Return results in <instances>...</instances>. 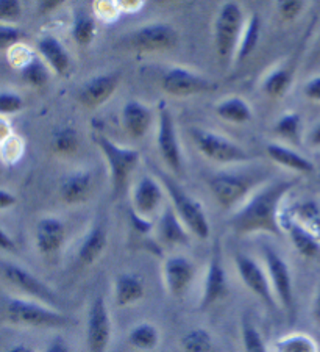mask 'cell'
Wrapping results in <instances>:
<instances>
[{
  "instance_id": "cell-48",
  "label": "cell",
  "mask_w": 320,
  "mask_h": 352,
  "mask_svg": "<svg viewBox=\"0 0 320 352\" xmlns=\"http://www.w3.org/2000/svg\"><path fill=\"white\" fill-rule=\"evenodd\" d=\"M0 249L5 252H18V244L0 227Z\"/></svg>"
},
{
  "instance_id": "cell-5",
  "label": "cell",
  "mask_w": 320,
  "mask_h": 352,
  "mask_svg": "<svg viewBox=\"0 0 320 352\" xmlns=\"http://www.w3.org/2000/svg\"><path fill=\"white\" fill-rule=\"evenodd\" d=\"M93 138L95 146L104 154L108 168H110L113 196L117 197L125 190L131 174L138 166L141 158L139 152L130 149V147L119 146L102 133H95Z\"/></svg>"
},
{
  "instance_id": "cell-35",
  "label": "cell",
  "mask_w": 320,
  "mask_h": 352,
  "mask_svg": "<svg viewBox=\"0 0 320 352\" xmlns=\"http://www.w3.org/2000/svg\"><path fill=\"white\" fill-rule=\"evenodd\" d=\"M183 352H214V340L207 329L196 327L187 331L180 340Z\"/></svg>"
},
{
  "instance_id": "cell-38",
  "label": "cell",
  "mask_w": 320,
  "mask_h": 352,
  "mask_svg": "<svg viewBox=\"0 0 320 352\" xmlns=\"http://www.w3.org/2000/svg\"><path fill=\"white\" fill-rule=\"evenodd\" d=\"M275 133L289 143L299 144L300 143V130H301V119L297 113H284L278 119L275 127Z\"/></svg>"
},
{
  "instance_id": "cell-49",
  "label": "cell",
  "mask_w": 320,
  "mask_h": 352,
  "mask_svg": "<svg viewBox=\"0 0 320 352\" xmlns=\"http://www.w3.org/2000/svg\"><path fill=\"white\" fill-rule=\"evenodd\" d=\"M45 352H72L69 343L62 337H55L52 342L47 344Z\"/></svg>"
},
{
  "instance_id": "cell-2",
  "label": "cell",
  "mask_w": 320,
  "mask_h": 352,
  "mask_svg": "<svg viewBox=\"0 0 320 352\" xmlns=\"http://www.w3.org/2000/svg\"><path fill=\"white\" fill-rule=\"evenodd\" d=\"M5 316L11 324L32 329H62L71 324V318L62 311L33 299H8Z\"/></svg>"
},
{
  "instance_id": "cell-17",
  "label": "cell",
  "mask_w": 320,
  "mask_h": 352,
  "mask_svg": "<svg viewBox=\"0 0 320 352\" xmlns=\"http://www.w3.org/2000/svg\"><path fill=\"white\" fill-rule=\"evenodd\" d=\"M121 83L119 74H102V76L93 77L80 89L78 100L87 109H97L106 104V100L116 93Z\"/></svg>"
},
{
  "instance_id": "cell-50",
  "label": "cell",
  "mask_w": 320,
  "mask_h": 352,
  "mask_svg": "<svg viewBox=\"0 0 320 352\" xmlns=\"http://www.w3.org/2000/svg\"><path fill=\"white\" fill-rule=\"evenodd\" d=\"M131 221H133L135 229L141 232V234H148L152 230V223L147 218H142L139 214H136L135 212L131 213Z\"/></svg>"
},
{
  "instance_id": "cell-29",
  "label": "cell",
  "mask_w": 320,
  "mask_h": 352,
  "mask_svg": "<svg viewBox=\"0 0 320 352\" xmlns=\"http://www.w3.org/2000/svg\"><path fill=\"white\" fill-rule=\"evenodd\" d=\"M216 115L231 124H245L253 116V111H251V107L247 104V100L233 96V98L222 99L216 105Z\"/></svg>"
},
{
  "instance_id": "cell-3",
  "label": "cell",
  "mask_w": 320,
  "mask_h": 352,
  "mask_svg": "<svg viewBox=\"0 0 320 352\" xmlns=\"http://www.w3.org/2000/svg\"><path fill=\"white\" fill-rule=\"evenodd\" d=\"M159 182L163 184L164 191L168 192L170 197V202L174 206V212L190 234L200 238V240H208L211 234V226L207 213L202 207V204L196 201L192 196L181 188L176 182L170 177V175L164 174L161 171H157Z\"/></svg>"
},
{
  "instance_id": "cell-26",
  "label": "cell",
  "mask_w": 320,
  "mask_h": 352,
  "mask_svg": "<svg viewBox=\"0 0 320 352\" xmlns=\"http://www.w3.org/2000/svg\"><path fill=\"white\" fill-rule=\"evenodd\" d=\"M266 154L272 162L290 169V171L300 174H311L314 171V164L311 160H308L305 155L299 154V152L284 144L268 143L266 146Z\"/></svg>"
},
{
  "instance_id": "cell-53",
  "label": "cell",
  "mask_w": 320,
  "mask_h": 352,
  "mask_svg": "<svg viewBox=\"0 0 320 352\" xmlns=\"http://www.w3.org/2000/svg\"><path fill=\"white\" fill-rule=\"evenodd\" d=\"M312 318H314V321H316L320 326V285H319L316 296H314V300H312Z\"/></svg>"
},
{
  "instance_id": "cell-14",
  "label": "cell",
  "mask_w": 320,
  "mask_h": 352,
  "mask_svg": "<svg viewBox=\"0 0 320 352\" xmlns=\"http://www.w3.org/2000/svg\"><path fill=\"white\" fill-rule=\"evenodd\" d=\"M230 292L228 287V277L227 271L222 265V254L219 244H216L213 255H211L207 272H205V280H203V292L202 298H200L198 310H208L213 307L214 304L219 300L225 299Z\"/></svg>"
},
{
  "instance_id": "cell-27",
  "label": "cell",
  "mask_w": 320,
  "mask_h": 352,
  "mask_svg": "<svg viewBox=\"0 0 320 352\" xmlns=\"http://www.w3.org/2000/svg\"><path fill=\"white\" fill-rule=\"evenodd\" d=\"M159 235L163 241L172 246H185L190 243V230L181 223L172 208H165L159 219Z\"/></svg>"
},
{
  "instance_id": "cell-43",
  "label": "cell",
  "mask_w": 320,
  "mask_h": 352,
  "mask_svg": "<svg viewBox=\"0 0 320 352\" xmlns=\"http://www.w3.org/2000/svg\"><path fill=\"white\" fill-rule=\"evenodd\" d=\"M36 55L32 54V50L27 47V45L24 44H18L14 45L13 49L8 50V60L10 63L13 65L14 67H19V69H22V67H25L30 61L35 58Z\"/></svg>"
},
{
  "instance_id": "cell-46",
  "label": "cell",
  "mask_w": 320,
  "mask_h": 352,
  "mask_svg": "<svg viewBox=\"0 0 320 352\" xmlns=\"http://www.w3.org/2000/svg\"><path fill=\"white\" fill-rule=\"evenodd\" d=\"M305 10V2H297V0H288V2L278 3V13L283 21H294Z\"/></svg>"
},
{
  "instance_id": "cell-15",
  "label": "cell",
  "mask_w": 320,
  "mask_h": 352,
  "mask_svg": "<svg viewBox=\"0 0 320 352\" xmlns=\"http://www.w3.org/2000/svg\"><path fill=\"white\" fill-rule=\"evenodd\" d=\"M161 88L164 93L176 98L205 94L213 91L214 85L200 74L185 69V67H170L161 77Z\"/></svg>"
},
{
  "instance_id": "cell-19",
  "label": "cell",
  "mask_w": 320,
  "mask_h": 352,
  "mask_svg": "<svg viewBox=\"0 0 320 352\" xmlns=\"http://www.w3.org/2000/svg\"><path fill=\"white\" fill-rule=\"evenodd\" d=\"M163 186L152 175H142L133 191V212L142 218L157 213L163 202Z\"/></svg>"
},
{
  "instance_id": "cell-56",
  "label": "cell",
  "mask_w": 320,
  "mask_h": 352,
  "mask_svg": "<svg viewBox=\"0 0 320 352\" xmlns=\"http://www.w3.org/2000/svg\"><path fill=\"white\" fill-rule=\"evenodd\" d=\"M7 352H35V349H33L32 346H28V344L19 343V344L11 346V348H10Z\"/></svg>"
},
{
  "instance_id": "cell-42",
  "label": "cell",
  "mask_w": 320,
  "mask_h": 352,
  "mask_svg": "<svg viewBox=\"0 0 320 352\" xmlns=\"http://www.w3.org/2000/svg\"><path fill=\"white\" fill-rule=\"evenodd\" d=\"M22 18V5L18 0H0V24L16 22Z\"/></svg>"
},
{
  "instance_id": "cell-45",
  "label": "cell",
  "mask_w": 320,
  "mask_h": 352,
  "mask_svg": "<svg viewBox=\"0 0 320 352\" xmlns=\"http://www.w3.org/2000/svg\"><path fill=\"white\" fill-rule=\"evenodd\" d=\"M2 147V154H3V160H7L8 163H14L16 160H19L22 155V151H24V146L21 143V138L18 136H11L5 143L0 146Z\"/></svg>"
},
{
  "instance_id": "cell-10",
  "label": "cell",
  "mask_w": 320,
  "mask_h": 352,
  "mask_svg": "<svg viewBox=\"0 0 320 352\" xmlns=\"http://www.w3.org/2000/svg\"><path fill=\"white\" fill-rule=\"evenodd\" d=\"M234 265H236L238 274L241 277L245 288L250 289L256 298L261 299L268 309H277L278 302L275 294H273L266 270L253 257L242 252L234 255Z\"/></svg>"
},
{
  "instance_id": "cell-11",
  "label": "cell",
  "mask_w": 320,
  "mask_h": 352,
  "mask_svg": "<svg viewBox=\"0 0 320 352\" xmlns=\"http://www.w3.org/2000/svg\"><path fill=\"white\" fill-rule=\"evenodd\" d=\"M113 338V320L105 298L95 296L88 310L87 344L89 352H106Z\"/></svg>"
},
{
  "instance_id": "cell-24",
  "label": "cell",
  "mask_w": 320,
  "mask_h": 352,
  "mask_svg": "<svg viewBox=\"0 0 320 352\" xmlns=\"http://www.w3.org/2000/svg\"><path fill=\"white\" fill-rule=\"evenodd\" d=\"M146 296V285L139 276L121 272L114 280V302L117 307L138 304Z\"/></svg>"
},
{
  "instance_id": "cell-7",
  "label": "cell",
  "mask_w": 320,
  "mask_h": 352,
  "mask_svg": "<svg viewBox=\"0 0 320 352\" xmlns=\"http://www.w3.org/2000/svg\"><path fill=\"white\" fill-rule=\"evenodd\" d=\"M191 136L198 151L216 163L228 164V163H244L251 160V155L230 138L216 132H209L205 129H191Z\"/></svg>"
},
{
  "instance_id": "cell-37",
  "label": "cell",
  "mask_w": 320,
  "mask_h": 352,
  "mask_svg": "<svg viewBox=\"0 0 320 352\" xmlns=\"http://www.w3.org/2000/svg\"><path fill=\"white\" fill-rule=\"evenodd\" d=\"M80 147V136L77 130L69 126L60 127L52 136V149L55 154L69 157L77 154Z\"/></svg>"
},
{
  "instance_id": "cell-40",
  "label": "cell",
  "mask_w": 320,
  "mask_h": 352,
  "mask_svg": "<svg viewBox=\"0 0 320 352\" xmlns=\"http://www.w3.org/2000/svg\"><path fill=\"white\" fill-rule=\"evenodd\" d=\"M24 38V33L18 27L0 24V50H10L14 45L21 44V39Z\"/></svg>"
},
{
  "instance_id": "cell-36",
  "label": "cell",
  "mask_w": 320,
  "mask_h": 352,
  "mask_svg": "<svg viewBox=\"0 0 320 352\" xmlns=\"http://www.w3.org/2000/svg\"><path fill=\"white\" fill-rule=\"evenodd\" d=\"M241 342L244 352H268L264 337L249 315L241 320Z\"/></svg>"
},
{
  "instance_id": "cell-32",
  "label": "cell",
  "mask_w": 320,
  "mask_h": 352,
  "mask_svg": "<svg viewBox=\"0 0 320 352\" xmlns=\"http://www.w3.org/2000/svg\"><path fill=\"white\" fill-rule=\"evenodd\" d=\"M293 78L294 72L289 66H279L267 74L264 82H262V91L272 99L282 98L289 91Z\"/></svg>"
},
{
  "instance_id": "cell-41",
  "label": "cell",
  "mask_w": 320,
  "mask_h": 352,
  "mask_svg": "<svg viewBox=\"0 0 320 352\" xmlns=\"http://www.w3.org/2000/svg\"><path fill=\"white\" fill-rule=\"evenodd\" d=\"M24 109V99L18 93H0V115H14Z\"/></svg>"
},
{
  "instance_id": "cell-25",
  "label": "cell",
  "mask_w": 320,
  "mask_h": 352,
  "mask_svg": "<svg viewBox=\"0 0 320 352\" xmlns=\"http://www.w3.org/2000/svg\"><path fill=\"white\" fill-rule=\"evenodd\" d=\"M38 50L50 69L58 76H66L67 71L71 69L72 60L67 49L62 45L58 39L52 35L43 36L38 41Z\"/></svg>"
},
{
  "instance_id": "cell-34",
  "label": "cell",
  "mask_w": 320,
  "mask_h": 352,
  "mask_svg": "<svg viewBox=\"0 0 320 352\" xmlns=\"http://www.w3.org/2000/svg\"><path fill=\"white\" fill-rule=\"evenodd\" d=\"M97 33L95 19L84 10H78L72 22V38L82 47H87L94 41Z\"/></svg>"
},
{
  "instance_id": "cell-23",
  "label": "cell",
  "mask_w": 320,
  "mask_h": 352,
  "mask_svg": "<svg viewBox=\"0 0 320 352\" xmlns=\"http://www.w3.org/2000/svg\"><path fill=\"white\" fill-rule=\"evenodd\" d=\"M153 121V111L141 100H128L122 109V126L133 138L146 136Z\"/></svg>"
},
{
  "instance_id": "cell-18",
  "label": "cell",
  "mask_w": 320,
  "mask_h": 352,
  "mask_svg": "<svg viewBox=\"0 0 320 352\" xmlns=\"http://www.w3.org/2000/svg\"><path fill=\"white\" fill-rule=\"evenodd\" d=\"M279 226H282V230L288 234L290 243H293V246L295 248V251L299 252L301 257L316 258L320 254V241L310 230H306L305 227L297 223L288 208L279 213Z\"/></svg>"
},
{
  "instance_id": "cell-52",
  "label": "cell",
  "mask_w": 320,
  "mask_h": 352,
  "mask_svg": "<svg viewBox=\"0 0 320 352\" xmlns=\"http://www.w3.org/2000/svg\"><path fill=\"white\" fill-rule=\"evenodd\" d=\"M11 136H13V132H11L10 122L5 118H0V146L8 138H11Z\"/></svg>"
},
{
  "instance_id": "cell-47",
  "label": "cell",
  "mask_w": 320,
  "mask_h": 352,
  "mask_svg": "<svg viewBox=\"0 0 320 352\" xmlns=\"http://www.w3.org/2000/svg\"><path fill=\"white\" fill-rule=\"evenodd\" d=\"M303 93H305V96L310 100L320 102V76L311 78V80L305 85V88H303Z\"/></svg>"
},
{
  "instance_id": "cell-20",
  "label": "cell",
  "mask_w": 320,
  "mask_h": 352,
  "mask_svg": "<svg viewBox=\"0 0 320 352\" xmlns=\"http://www.w3.org/2000/svg\"><path fill=\"white\" fill-rule=\"evenodd\" d=\"M36 248L41 255L50 257L61 251L66 241V227L55 217H45L38 221L35 230Z\"/></svg>"
},
{
  "instance_id": "cell-54",
  "label": "cell",
  "mask_w": 320,
  "mask_h": 352,
  "mask_svg": "<svg viewBox=\"0 0 320 352\" xmlns=\"http://www.w3.org/2000/svg\"><path fill=\"white\" fill-rule=\"evenodd\" d=\"M308 141H310V144L314 147H320V122L317 124L316 127L311 130L310 136H308Z\"/></svg>"
},
{
  "instance_id": "cell-13",
  "label": "cell",
  "mask_w": 320,
  "mask_h": 352,
  "mask_svg": "<svg viewBox=\"0 0 320 352\" xmlns=\"http://www.w3.org/2000/svg\"><path fill=\"white\" fill-rule=\"evenodd\" d=\"M179 43V33L170 24L153 22L141 27L131 38L133 47L141 54H158L168 52Z\"/></svg>"
},
{
  "instance_id": "cell-1",
  "label": "cell",
  "mask_w": 320,
  "mask_h": 352,
  "mask_svg": "<svg viewBox=\"0 0 320 352\" xmlns=\"http://www.w3.org/2000/svg\"><path fill=\"white\" fill-rule=\"evenodd\" d=\"M297 185V180L271 182L253 192L249 201L233 214L230 226L234 234H272L279 236L283 234L279 226V213L284 197Z\"/></svg>"
},
{
  "instance_id": "cell-51",
  "label": "cell",
  "mask_w": 320,
  "mask_h": 352,
  "mask_svg": "<svg viewBox=\"0 0 320 352\" xmlns=\"http://www.w3.org/2000/svg\"><path fill=\"white\" fill-rule=\"evenodd\" d=\"M18 204V197L7 190H0V210H7Z\"/></svg>"
},
{
  "instance_id": "cell-9",
  "label": "cell",
  "mask_w": 320,
  "mask_h": 352,
  "mask_svg": "<svg viewBox=\"0 0 320 352\" xmlns=\"http://www.w3.org/2000/svg\"><path fill=\"white\" fill-rule=\"evenodd\" d=\"M2 274L5 280L11 283L14 288H18L19 292L27 294L28 298L49 305V307H58L60 299L58 294L54 292V288H50L47 283L43 282L38 276L24 268V266L16 263H3Z\"/></svg>"
},
{
  "instance_id": "cell-22",
  "label": "cell",
  "mask_w": 320,
  "mask_h": 352,
  "mask_svg": "<svg viewBox=\"0 0 320 352\" xmlns=\"http://www.w3.org/2000/svg\"><path fill=\"white\" fill-rule=\"evenodd\" d=\"M93 191V174L89 171H73L61 180L60 197L67 206L83 204Z\"/></svg>"
},
{
  "instance_id": "cell-33",
  "label": "cell",
  "mask_w": 320,
  "mask_h": 352,
  "mask_svg": "<svg viewBox=\"0 0 320 352\" xmlns=\"http://www.w3.org/2000/svg\"><path fill=\"white\" fill-rule=\"evenodd\" d=\"M273 352H320V349L311 335L294 332L279 337L273 343Z\"/></svg>"
},
{
  "instance_id": "cell-8",
  "label": "cell",
  "mask_w": 320,
  "mask_h": 352,
  "mask_svg": "<svg viewBox=\"0 0 320 352\" xmlns=\"http://www.w3.org/2000/svg\"><path fill=\"white\" fill-rule=\"evenodd\" d=\"M256 179L250 174L241 173H217L208 180L209 190L220 208L230 210L247 197L253 190Z\"/></svg>"
},
{
  "instance_id": "cell-4",
  "label": "cell",
  "mask_w": 320,
  "mask_h": 352,
  "mask_svg": "<svg viewBox=\"0 0 320 352\" xmlns=\"http://www.w3.org/2000/svg\"><path fill=\"white\" fill-rule=\"evenodd\" d=\"M244 25L241 5L236 2L222 5L214 22V47L222 63L234 61Z\"/></svg>"
},
{
  "instance_id": "cell-31",
  "label": "cell",
  "mask_w": 320,
  "mask_h": 352,
  "mask_svg": "<svg viewBox=\"0 0 320 352\" xmlns=\"http://www.w3.org/2000/svg\"><path fill=\"white\" fill-rule=\"evenodd\" d=\"M260 36H261V19L258 14L253 13L249 18V21L245 22L241 39H239L236 55H234V61H236V63H242L245 58H249L256 45H258Z\"/></svg>"
},
{
  "instance_id": "cell-16",
  "label": "cell",
  "mask_w": 320,
  "mask_h": 352,
  "mask_svg": "<svg viewBox=\"0 0 320 352\" xmlns=\"http://www.w3.org/2000/svg\"><path fill=\"white\" fill-rule=\"evenodd\" d=\"M196 277V265L185 255H170L163 263V279L170 296L183 298Z\"/></svg>"
},
{
  "instance_id": "cell-12",
  "label": "cell",
  "mask_w": 320,
  "mask_h": 352,
  "mask_svg": "<svg viewBox=\"0 0 320 352\" xmlns=\"http://www.w3.org/2000/svg\"><path fill=\"white\" fill-rule=\"evenodd\" d=\"M157 146L159 154H161L164 163L174 174L183 173V154L181 146L176 135L175 121L165 105L159 107L158 111V133H157Z\"/></svg>"
},
{
  "instance_id": "cell-6",
  "label": "cell",
  "mask_w": 320,
  "mask_h": 352,
  "mask_svg": "<svg viewBox=\"0 0 320 352\" xmlns=\"http://www.w3.org/2000/svg\"><path fill=\"white\" fill-rule=\"evenodd\" d=\"M262 257H264L266 272L268 280H271L277 302L282 305L283 310L293 320L295 316V294L289 263L271 246H262Z\"/></svg>"
},
{
  "instance_id": "cell-28",
  "label": "cell",
  "mask_w": 320,
  "mask_h": 352,
  "mask_svg": "<svg viewBox=\"0 0 320 352\" xmlns=\"http://www.w3.org/2000/svg\"><path fill=\"white\" fill-rule=\"evenodd\" d=\"M159 342H161V333L159 329L152 324V322H139L130 329L127 335V343L131 348L142 352H150L158 348Z\"/></svg>"
},
{
  "instance_id": "cell-55",
  "label": "cell",
  "mask_w": 320,
  "mask_h": 352,
  "mask_svg": "<svg viewBox=\"0 0 320 352\" xmlns=\"http://www.w3.org/2000/svg\"><path fill=\"white\" fill-rule=\"evenodd\" d=\"M60 7H61V2H41L39 3V11H41L43 14H47V13H52L54 10Z\"/></svg>"
},
{
  "instance_id": "cell-21",
  "label": "cell",
  "mask_w": 320,
  "mask_h": 352,
  "mask_svg": "<svg viewBox=\"0 0 320 352\" xmlns=\"http://www.w3.org/2000/svg\"><path fill=\"white\" fill-rule=\"evenodd\" d=\"M108 246V232L105 224L100 219L89 227L88 234L80 243L77 251V260L80 265L91 266L104 255Z\"/></svg>"
},
{
  "instance_id": "cell-39",
  "label": "cell",
  "mask_w": 320,
  "mask_h": 352,
  "mask_svg": "<svg viewBox=\"0 0 320 352\" xmlns=\"http://www.w3.org/2000/svg\"><path fill=\"white\" fill-rule=\"evenodd\" d=\"M21 74L22 78L35 88H44L50 80L49 66L45 65V61L39 60L38 56H35L25 67H22Z\"/></svg>"
},
{
  "instance_id": "cell-30",
  "label": "cell",
  "mask_w": 320,
  "mask_h": 352,
  "mask_svg": "<svg viewBox=\"0 0 320 352\" xmlns=\"http://www.w3.org/2000/svg\"><path fill=\"white\" fill-rule=\"evenodd\" d=\"M288 210L297 223L310 230L320 241V204L317 201H301Z\"/></svg>"
},
{
  "instance_id": "cell-44",
  "label": "cell",
  "mask_w": 320,
  "mask_h": 352,
  "mask_svg": "<svg viewBox=\"0 0 320 352\" xmlns=\"http://www.w3.org/2000/svg\"><path fill=\"white\" fill-rule=\"evenodd\" d=\"M94 13L97 14V18H100L105 22H113L119 18L121 14V8H119L117 2H95L94 3Z\"/></svg>"
}]
</instances>
